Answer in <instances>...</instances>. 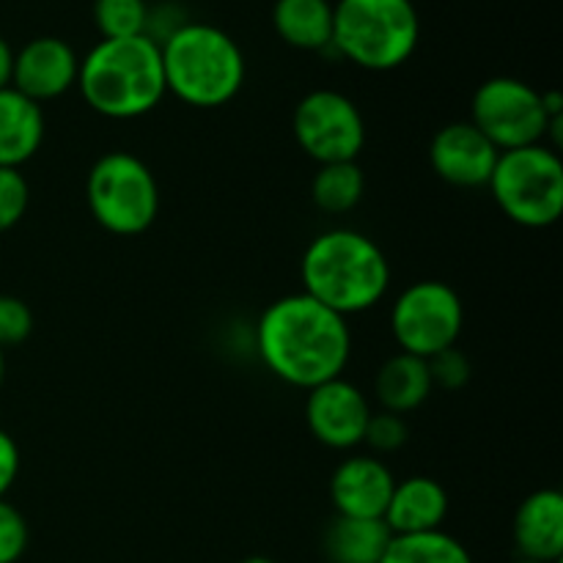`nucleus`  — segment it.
<instances>
[{
    "instance_id": "393cba45",
    "label": "nucleus",
    "mask_w": 563,
    "mask_h": 563,
    "mask_svg": "<svg viewBox=\"0 0 563 563\" xmlns=\"http://www.w3.org/2000/svg\"><path fill=\"white\" fill-rule=\"evenodd\" d=\"M407 440H410V427H407L405 416H396V412L388 410L372 412L363 443H366L374 454H394V451H399Z\"/></svg>"
},
{
    "instance_id": "5701e85b",
    "label": "nucleus",
    "mask_w": 563,
    "mask_h": 563,
    "mask_svg": "<svg viewBox=\"0 0 563 563\" xmlns=\"http://www.w3.org/2000/svg\"><path fill=\"white\" fill-rule=\"evenodd\" d=\"M148 11L146 0H93V25L102 38L146 36Z\"/></svg>"
},
{
    "instance_id": "ddd939ff",
    "label": "nucleus",
    "mask_w": 563,
    "mask_h": 563,
    "mask_svg": "<svg viewBox=\"0 0 563 563\" xmlns=\"http://www.w3.org/2000/svg\"><path fill=\"white\" fill-rule=\"evenodd\" d=\"M77 71H80V58L69 42L58 36H38L14 53L11 88L42 104L75 88Z\"/></svg>"
},
{
    "instance_id": "7c9ffc66",
    "label": "nucleus",
    "mask_w": 563,
    "mask_h": 563,
    "mask_svg": "<svg viewBox=\"0 0 563 563\" xmlns=\"http://www.w3.org/2000/svg\"><path fill=\"white\" fill-rule=\"evenodd\" d=\"M3 383H5V355L3 350H0V388H3Z\"/></svg>"
},
{
    "instance_id": "dca6fc26",
    "label": "nucleus",
    "mask_w": 563,
    "mask_h": 563,
    "mask_svg": "<svg viewBox=\"0 0 563 563\" xmlns=\"http://www.w3.org/2000/svg\"><path fill=\"white\" fill-rule=\"evenodd\" d=\"M445 517H449V493L443 484L429 476H410L396 482L383 520L394 537H410V533L443 531Z\"/></svg>"
},
{
    "instance_id": "4468645a",
    "label": "nucleus",
    "mask_w": 563,
    "mask_h": 563,
    "mask_svg": "<svg viewBox=\"0 0 563 563\" xmlns=\"http://www.w3.org/2000/svg\"><path fill=\"white\" fill-rule=\"evenodd\" d=\"M396 478L377 456L355 454L341 462L330 478V500L339 517L383 520Z\"/></svg>"
},
{
    "instance_id": "f03ea898",
    "label": "nucleus",
    "mask_w": 563,
    "mask_h": 563,
    "mask_svg": "<svg viewBox=\"0 0 563 563\" xmlns=\"http://www.w3.org/2000/svg\"><path fill=\"white\" fill-rule=\"evenodd\" d=\"M302 291L344 319L372 311L390 286V262L372 236L330 229L308 242L300 262Z\"/></svg>"
},
{
    "instance_id": "c756f323",
    "label": "nucleus",
    "mask_w": 563,
    "mask_h": 563,
    "mask_svg": "<svg viewBox=\"0 0 563 563\" xmlns=\"http://www.w3.org/2000/svg\"><path fill=\"white\" fill-rule=\"evenodd\" d=\"M11 75H14V49L0 36V88L11 86Z\"/></svg>"
},
{
    "instance_id": "412c9836",
    "label": "nucleus",
    "mask_w": 563,
    "mask_h": 563,
    "mask_svg": "<svg viewBox=\"0 0 563 563\" xmlns=\"http://www.w3.org/2000/svg\"><path fill=\"white\" fill-rule=\"evenodd\" d=\"M366 192V176L355 163H330L319 165L317 176L311 181V198L322 212L346 214L361 203Z\"/></svg>"
},
{
    "instance_id": "20e7f679",
    "label": "nucleus",
    "mask_w": 563,
    "mask_h": 563,
    "mask_svg": "<svg viewBox=\"0 0 563 563\" xmlns=\"http://www.w3.org/2000/svg\"><path fill=\"white\" fill-rule=\"evenodd\" d=\"M165 91L190 108H223L245 82L240 44L207 22H185L159 44Z\"/></svg>"
},
{
    "instance_id": "0eeeda50",
    "label": "nucleus",
    "mask_w": 563,
    "mask_h": 563,
    "mask_svg": "<svg viewBox=\"0 0 563 563\" xmlns=\"http://www.w3.org/2000/svg\"><path fill=\"white\" fill-rule=\"evenodd\" d=\"M86 201L108 234L137 236L157 220L159 185L137 154L108 152L88 170Z\"/></svg>"
},
{
    "instance_id": "aec40b11",
    "label": "nucleus",
    "mask_w": 563,
    "mask_h": 563,
    "mask_svg": "<svg viewBox=\"0 0 563 563\" xmlns=\"http://www.w3.org/2000/svg\"><path fill=\"white\" fill-rule=\"evenodd\" d=\"M273 25L289 47L324 49L333 42L330 0H275Z\"/></svg>"
},
{
    "instance_id": "423d86ee",
    "label": "nucleus",
    "mask_w": 563,
    "mask_h": 563,
    "mask_svg": "<svg viewBox=\"0 0 563 563\" xmlns=\"http://www.w3.org/2000/svg\"><path fill=\"white\" fill-rule=\"evenodd\" d=\"M487 187L511 223L548 229L563 212L561 154L548 143L500 152Z\"/></svg>"
},
{
    "instance_id": "f3484780",
    "label": "nucleus",
    "mask_w": 563,
    "mask_h": 563,
    "mask_svg": "<svg viewBox=\"0 0 563 563\" xmlns=\"http://www.w3.org/2000/svg\"><path fill=\"white\" fill-rule=\"evenodd\" d=\"M42 104L16 88H0V168H22L44 141Z\"/></svg>"
},
{
    "instance_id": "2f4dec72",
    "label": "nucleus",
    "mask_w": 563,
    "mask_h": 563,
    "mask_svg": "<svg viewBox=\"0 0 563 563\" xmlns=\"http://www.w3.org/2000/svg\"><path fill=\"white\" fill-rule=\"evenodd\" d=\"M240 563H275L273 559H264V555H251V559L240 561Z\"/></svg>"
},
{
    "instance_id": "2eb2a0df",
    "label": "nucleus",
    "mask_w": 563,
    "mask_h": 563,
    "mask_svg": "<svg viewBox=\"0 0 563 563\" xmlns=\"http://www.w3.org/2000/svg\"><path fill=\"white\" fill-rule=\"evenodd\" d=\"M515 544L520 559L555 563L563 555V495L559 489H537L515 515Z\"/></svg>"
},
{
    "instance_id": "cd10ccee",
    "label": "nucleus",
    "mask_w": 563,
    "mask_h": 563,
    "mask_svg": "<svg viewBox=\"0 0 563 563\" xmlns=\"http://www.w3.org/2000/svg\"><path fill=\"white\" fill-rule=\"evenodd\" d=\"M27 522L20 515V509L0 500V563H16L27 550Z\"/></svg>"
},
{
    "instance_id": "6ab92c4d",
    "label": "nucleus",
    "mask_w": 563,
    "mask_h": 563,
    "mask_svg": "<svg viewBox=\"0 0 563 563\" xmlns=\"http://www.w3.org/2000/svg\"><path fill=\"white\" fill-rule=\"evenodd\" d=\"M390 539L394 533L385 520L335 515L324 531V555L330 563H379Z\"/></svg>"
},
{
    "instance_id": "bb28decb",
    "label": "nucleus",
    "mask_w": 563,
    "mask_h": 563,
    "mask_svg": "<svg viewBox=\"0 0 563 563\" xmlns=\"http://www.w3.org/2000/svg\"><path fill=\"white\" fill-rule=\"evenodd\" d=\"M33 333V311L14 295H0V350L20 346Z\"/></svg>"
},
{
    "instance_id": "f257e3e1",
    "label": "nucleus",
    "mask_w": 563,
    "mask_h": 563,
    "mask_svg": "<svg viewBox=\"0 0 563 563\" xmlns=\"http://www.w3.org/2000/svg\"><path fill=\"white\" fill-rule=\"evenodd\" d=\"M256 352L264 368L280 383L311 390L344 377L352 333L341 313L300 291L264 308L256 324Z\"/></svg>"
},
{
    "instance_id": "473e14b6",
    "label": "nucleus",
    "mask_w": 563,
    "mask_h": 563,
    "mask_svg": "<svg viewBox=\"0 0 563 563\" xmlns=\"http://www.w3.org/2000/svg\"><path fill=\"white\" fill-rule=\"evenodd\" d=\"M515 563H542V561H531V559H517Z\"/></svg>"
},
{
    "instance_id": "a878e982",
    "label": "nucleus",
    "mask_w": 563,
    "mask_h": 563,
    "mask_svg": "<svg viewBox=\"0 0 563 563\" xmlns=\"http://www.w3.org/2000/svg\"><path fill=\"white\" fill-rule=\"evenodd\" d=\"M429 366V377H432L434 388L443 390H462L467 383H471V361L462 350L456 346H449V350L438 352L427 361Z\"/></svg>"
},
{
    "instance_id": "9d476101",
    "label": "nucleus",
    "mask_w": 563,
    "mask_h": 563,
    "mask_svg": "<svg viewBox=\"0 0 563 563\" xmlns=\"http://www.w3.org/2000/svg\"><path fill=\"white\" fill-rule=\"evenodd\" d=\"M295 141L319 165L355 163L366 146V119L346 93L317 88L297 102L291 115Z\"/></svg>"
},
{
    "instance_id": "4be33fe9",
    "label": "nucleus",
    "mask_w": 563,
    "mask_h": 563,
    "mask_svg": "<svg viewBox=\"0 0 563 563\" xmlns=\"http://www.w3.org/2000/svg\"><path fill=\"white\" fill-rule=\"evenodd\" d=\"M379 563H473L460 539L445 531L394 537Z\"/></svg>"
},
{
    "instance_id": "a211bd4d",
    "label": "nucleus",
    "mask_w": 563,
    "mask_h": 563,
    "mask_svg": "<svg viewBox=\"0 0 563 563\" xmlns=\"http://www.w3.org/2000/svg\"><path fill=\"white\" fill-rule=\"evenodd\" d=\"M434 385L429 377V366L423 357L407 355L399 352L390 361L379 366L377 379H374V394L383 410L396 412V416H407V412L418 410L423 401L432 396Z\"/></svg>"
},
{
    "instance_id": "c85d7f7f",
    "label": "nucleus",
    "mask_w": 563,
    "mask_h": 563,
    "mask_svg": "<svg viewBox=\"0 0 563 563\" xmlns=\"http://www.w3.org/2000/svg\"><path fill=\"white\" fill-rule=\"evenodd\" d=\"M16 476H20V449H16L14 438L0 429V500L14 487Z\"/></svg>"
},
{
    "instance_id": "b1692460",
    "label": "nucleus",
    "mask_w": 563,
    "mask_h": 563,
    "mask_svg": "<svg viewBox=\"0 0 563 563\" xmlns=\"http://www.w3.org/2000/svg\"><path fill=\"white\" fill-rule=\"evenodd\" d=\"M31 187L20 168H0V234L14 229L27 212Z\"/></svg>"
},
{
    "instance_id": "f8f14e48",
    "label": "nucleus",
    "mask_w": 563,
    "mask_h": 563,
    "mask_svg": "<svg viewBox=\"0 0 563 563\" xmlns=\"http://www.w3.org/2000/svg\"><path fill=\"white\" fill-rule=\"evenodd\" d=\"M498 157V148L471 121L445 124L429 143V163L434 174L445 185L462 187V190L487 187Z\"/></svg>"
},
{
    "instance_id": "1a4fd4ad",
    "label": "nucleus",
    "mask_w": 563,
    "mask_h": 563,
    "mask_svg": "<svg viewBox=\"0 0 563 563\" xmlns=\"http://www.w3.org/2000/svg\"><path fill=\"white\" fill-rule=\"evenodd\" d=\"M471 124L487 135L498 152L537 146L548 135L542 91L517 77H493L473 93Z\"/></svg>"
},
{
    "instance_id": "39448f33",
    "label": "nucleus",
    "mask_w": 563,
    "mask_h": 563,
    "mask_svg": "<svg viewBox=\"0 0 563 563\" xmlns=\"http://www.w3.org/2000/svg\"><path fill=\"white\" fill-rule=\"evenodd\" d=\"M421 20L412 0H339L333 42L346 60L368 71H390L412 58Z\"/></svg>"
},
{
    "instance_id": "6e6552de",
    "label": "nucleus",
    "mask_w": 563,
    "mask_h": 563,
    "mask_svg": "<svg viewBox=\"0 0 563 563\" xmlns=\"http://www.w3.org/2000/svg\"><path fill=\"white\" fill-rule=\"evenodd\" d=\"M465 328V306L445 280H416L390 306V333L401 352L429 361L456 346Z\"/></svg>"
},
{
    "instance_id": "9b49d317",
    "label": "nucleus",
    "mask_w": 563,
    "mask_h": 563,
    "mask_svg": "<svg viewBox=\"0 0 563 563\" xmlns=\"http://www.w3.org/2000/svg\"><path fill=\"white\" fill-rule=\"evenodd\" d=\"M306 394V423L317 443L333 451H352L363 443L372 407L355 383L335 377Z\"/></svg>"
},
{
    "instance_id": "7ed1b4c3",
    "label": "nucleus",
    "mask_w": 563,
    "mask_h": 563,
    "mask_svg": "<svg viewBox=\"0 0 563 563\" xmlns=\"http://www.w3.org/2000/svg\"><path fill=\"white\" fill-rule=\"evenodd\" d=\"M77 86L93 113L132 121L152 113L165 91L159 44L148 36L102 38L80 60Z\"/></svg>"
}]
</instances>
